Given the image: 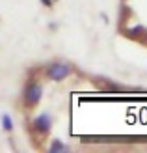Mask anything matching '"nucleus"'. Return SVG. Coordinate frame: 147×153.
I'll return each instance as SVG.
<instances>
[{"label": "nucleus", "mask_w": 147, "mask_h": 153, "mask_svg": "<svg viewBox=\"0 0 147 153\" xmlns=\"http://www.w3.org/2000/svg\"><path fill=\"white\" fill-rule=\"evenodd\" d=\"M50 127H52V120H50V116L49 114H41V116H37L34 121H32V136L34 134H39L41 138L45 134H49V131H50Z\"/></svg>", "instance_id": "2"}, {"label": "nucleus", "mask_w": 147, "mask_h": 153, "mask_svg": "<svg viewBox=\"0 0 147 153\" xmlns=\"http://www.w3.org/2000/svg\"><path fill=\"white\" fill-rule=\"evenodd\" d=\"M45 73H47V76H49L50 80H64L65 76L71 75V65L61 64V62H56V64H50Z\"/></svg>", "instance_id": "3"}, {"label": "nucleus", "mask_w": 147, "mask_h": 153, "mask_svg": "<svg viewBox=\"0 0 147 153\" xmlns=\"http://www.w3.org/2000/svg\"><path fill=\"white\" fill-rule=\"evenodd\" d=\"M123 34H125L127 37H130V39H142V36L145 34V28L142 25H138L134 28H129V30H123Z\"/></svg>", "instance_id": "4"}, {"label": "nucleus", "mask_w": 147, "mask_h": 153, "mask_svg": "<svg viewBox=\"0 0 147 153\" xmlns=\"http://www.w3.org/2000/svg\"><path fill=\"white\" fill-rule=\"evenodd\" d=\"M127 17H130V7L123 4V6H121V19H119V25H121V28L125 26V22H127Z\"/></svg>", "instance_id": "5"}, {"label": "nucleus", "mask_w": 147, "mask_h": 153, "mask_svg": "<svg viewBox=\"0 0 147 153\" xmlns=\"http://www.w3.org/2000/svg\"><path fill=\"white\" fill-rule=\"evenodd\" d=\"M2 127H4V131H11L13 129V121H11V118L7 116V114L2 116Z\"/></svg>", "instance_id": "6"}, {"label": "nucleus", "mask_w": 147, "mask_h": 153, "mask_svg": "<svg viewBox=\"0 0 147 153\" xmlns=\"http://www.w3.org/2000/svg\"><path fill=\"white\" fill-rule=\"evenodd\" d=\"M41 95H43V86L37 80L26 82L24 91H22V99H24V105L28 106V108H32V106H35L37 103H39Z\"/></svg>", "instance_id": "1"}, {"label": "nucleus", "mask_w": 147, "mask_h": 153, "mask_svg": "<svg viewBox=\"0 0 147 153\" xmlns=\"http://www.w3.org/2000/svg\"><path fill=\"white\" fill-rule=\"evenodd\" d=\"M41 4H43V6H47V7H50V6H52L50 0H41Z\"/></svg>", "instance_id": "8"}, {"label": "nucleus", "mask_w": 147, "mask_h": 153, "mask_svg": "<svg viewBox=\"0 0 147 153\" xmlns=\"http://www.w3.org/2000/svg\"><path fill=\"white\" fill-rule=\"evenodd\" d=\"M50 151H67V148H64V144L61 142H52V148H50Z\"/></svg>", "instance_id": "7"}]
</instances>
